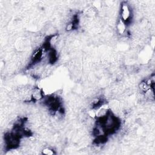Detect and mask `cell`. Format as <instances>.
I'll use <instances>...</instances> for the list:
<instances>
[{"label": "cell", "instance_id": "cell-1", "mask_svg": "<svg viewBox=\"0 0 155 155\" xmlns=\"http://www.w3.org/2000/svg\"><path fill=\"white\" fill-rule=\"evenodd\" d=\"M132 18V11L129 4L127 2H122L120 9V18L127 24L130 21Z\"/></svg>", "mask_w": 155, "mask_h": 155}, {"label": "cell", "instance_id": "cell-2", "mask_svg": "<svg viewBox=\"0 0 155 155\" xmlns=\"http://www.w3.org/2000/svg\"><path fill=\"white\" fill-rule=\"evenodd\" d=\"M30 94L31 101H33V102L41 101L45 97L44 91L39 87H34L33 89H31Z\"/></svg>", "mask_w": 155, "mask_h": 155}, {"label": "cell", "instance_id": "cell-3", "mask_svg": "<svg viewBox=\"0 0 155 155\" xmlns=\"http://www.w3.org/2000/svg\"><path fill=\"white\" fill-rule=\"evenodd\" d=\"M127 24L124 21H122L120 18H119V20L117 21L116 25V30L118 34L120 35L125 34L127 30Z\"/></svg>", "mask_w": 155, "mask_h": 155}, {"label": "cell", "instance_id": "cell-4", "mask_svg": "<svg viewBox=\"0 0 155 155\" xmlns=\"http://www.w3.org/2000/svg\"><path fill=\"white\" fill-rule=\"evenodd\" d=\"M42 153L46 155H52L55 153L54 150L50 147H45L42 150Z\"/></svg>", "mask_w": 155, "mask_h": 155}]
</instances>
